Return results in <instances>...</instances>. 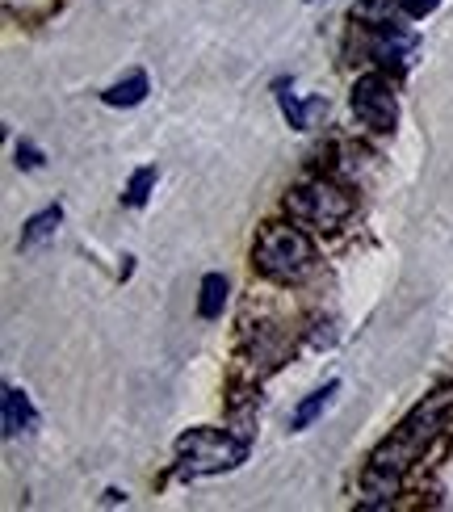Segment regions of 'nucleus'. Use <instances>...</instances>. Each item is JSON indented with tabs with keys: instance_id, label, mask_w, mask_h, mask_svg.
Returning <instances> with one entry per match:
<instances>
[{
	"instance_id": "12",
	"label": "nucleus",
	"mask_w": 453,
	"mask_h": 512,
	"mask_svg": "<svg viewBox=\"0 0 453 512\" xmlns=\"http://www.w3.org/2000/svg\"><path fill=\"white\" fill-rule=\"evenodd\" d=\"M273 89H277V101H282V114H286V122L294 126V131H307V105H302V101L290 93V80H277Z\"/></svg>"
},
{
	"instance_id": "14",
	"label": "nucleus",
	"mask_w": 453,
	"mask_h": 512,
	"mask_svg": "<svg viewBox=\"0 0 453 512\" xmlns=\"http://www.w3.org/2000/svg\"><path fill=\"white\" fill-rule=\"evenodd\" d=\"M17 168H26V173H38L42 168V152L34 143H17Z\"/></svg>"
},
{
	"instance_id": "13",
	"label": "nucleus",
	"mask_w": 453,
	"mask_h": 512,
	"mask_svg": "<svg viewBox=\"0 0 453 512\" xmlns=\"http://www.w3.org/2000/svg\"><path fill=\"white\" fill-rule=\"evenodd\" d=\"M151 189H156V168H139V173L131 177V185H126L122 202H126V206H143V202L151 198Z\"/></svg>"
},
{
	"instance_id": "5",
	"label": "nucleus",
	"mask_w": 453,
	"mask_h": 512,
	"mask_svg": "<svg viewBox=\"0 0 453 512\" xmlns=\"http://www.w3.org/2000/svg\"><path fill=\"white\" fill-rule=\"evenodd\" d=\"M353 114L370 126V131L386 135V131H395V122H399V101H395V89H391V80L370 72V76H361L353 84Z\"/></svg>"
},
{
	"instance_id": "15",
	"label": "nucleus",
	"mask_w": 453,
	"mask_h": 512,
	"mask_svg": "<svg viewBox=\"0 0 453 512\" xmlns=\"http://www.w3.org/2000/svg\"><path fill=\"white\" fill-rule=\"evenodd\" d=\"M395 5L407 13V17H428L441 9V0H395Z\"/></svg>"
},
{
	"instance_id": "1",
	"label": "nucleus",
	"mask_w": 453,
	"mask_h": 512,
	"mask_svg": "<svg viewBox=\"0 0 453 512\" xmlns=\"http://www.w3.org/2000/svg\"><path fill=\"white\" fill-rule=\"evenodd\" d=\"M453 424V387L433 391L428 399H420L412 412L403 416L399 429L386 437L378 450L370 454V466H365V496L370 500H391L399 492L403 475L433 450V441Z\"/></svg>"
},
{
	"instance_id": "8",
	"label": "nucleus",
	"mask_w": 453,
	"mask_h": 512,
	"mask_svg": "<svg viewBox=\"0 0 453 512\" xmlns=\"http://www.w3.org/2000/svg\"><path fill=\"white\" fill-rule=\"evenodd\" d=\"M340 395V378H332V382H323V387L311 395V399H302L298 403V408L290 412V429L294 433H302V429H311V424L323 416V412H328L332 408V399Z\"/></svg>"
},
{
	"instance_id": "6",
	"label": "nucleus",
	"mask_w": 453,
	"mask_h": 512,
	"mask_svg": "<svg viewBox=\"0 0 453 512\" xmlns=\"http://www.w3.org/2000/svg\"><path fill=\"white\" fill-rule=\"evenodd\" d=\"M416 47H420V34H416V30L391 26V21H374L370 55H374L378 63H391V68H399V63H407V55H412Z\"/></svg>"
},
{
	"instance_id": "3",
	"label": "nucleus",
	"mask_w": 453,
	"mask_h": 512,
	"mask_svg": "<svg viewBox=\"0 0 453 512\" xmlns=\"http://www.w3.org/2000/svg\"><path fill=\"white\" fill-rule=\"evenodd\" d=\"M252 265L269 282H298L315 265V244L290 223H269L252 248Z\"/></svg>"
},
{
	"instance_id": "7",
	"label": "nucleus",
	"mask_w": 453,
	"mask_h": 512,
	"mask_svg": "<svg viewBox=\"0 0 453 512\" xmlns=\"http://www.w3.org/2000/svg\"><path fill=\"white\" fill-rule=\"evenodd\" d=\"M38 429V412L26 391L5 387V437H21V433H34Z\"/></svg>"
},
{
	"instance_id": "4",
	"label": "nucleus",
	"mask_w": 453,
	"mask_h": 512,
	"mask_svg": "<svg viewBox=\"0 0 453 512\" xmlns=\"http://www.w3.org/2000/svg\"><path fill=\"white\" fill-rule=\"evenodd\" d=\"M286 210L307 223V227H319V231H336L344 219L353 215V194L340 189L336 181H302L286 194Z\"/></svg>"
},
{
	"instance_id": "11",
	"label": "nucleus",
	"mask_w": 453,
	"mask_h": 512,
	"mask_svg": "<svg viewBox=\"0 0 453 512\" xmlns=\"http://www.w3.org/2000/svg\"><path fill=\"white\" fill-rule=\"evenodd\" d=\"M223 307H227V277H223V273H206V277H202L198 315H202V319H219Z\"/></svg>"
},
{
	"instance_id": "9",
	"label": "nucleus",
	"mask_w": 453,
	"mask_h": 512,
	"mask_svg": "<svg viewBox=\"0 0 453 512\" xmlns=\"http://www.w3.org/2000/svg\"><path fill=\"white\" fill-rule=\"evenodd\" d=\"M63 223V206L55 202V206H47V210H38V215L21 227V240H17V248L21 252H34L38 244H47L51 236H55V227Z\"/></svg>"
},
{
	"instance_id": "2",
	"label": "nucleus",
	"mask_w": 453,
	"mask_h": 512,
	"mask_svg": "<svg viewBox=\"0 0 453 512\" xmlns=\"http://www.w3.org/2000/svg\"><path fill=\"white\" fill-rule=\"evenodd\" d=\"M248 458V437L219 433V429H189L177 441V471L181 479H206V475H223L235 471Z\"/></svg>"
},
{
	"instance_id": "10",
	"label": "nucleus",
	"mask_w": 453,
	"mask_h": 512,
	"mask_svg": "<svg viewBox=\"0 0 453 512\" xmlns=\"http://www.w3.org/2000/svg\"><path fill=\"white\" fill-rule=\"evenodd\" d=\"M101 97H105V105H118V110H131V105H139V101L147 97V76H143V72L126 76V80L110 84V89H105Z\"/></svg>"
}]
</instances>
